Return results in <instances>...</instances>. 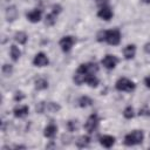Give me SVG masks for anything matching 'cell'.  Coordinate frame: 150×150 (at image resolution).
Masks as SVG:
<instances>
[{
    "label": "cell",
    "instance_id": "cell-1",
    "mask_svg": "<svg viewBox=\"0 0 150 150\" xmlns=\"http://www.w3.org/2000/svg\"><path fill=\"white\" fill-rule=\"evenodd\" d=\"M97 70H98V66L95 62L83 63L77 68V70H76V73L74 75V82L80 86V84L87 82L89 76L95 75L97 73Z\"/></svg>",
    "mask_w": 150,
    "mask_h": 150
},
{
    "label": "cell",
    "instance_id": "cell-2",
    "mask_svg": "<svg viewBox=\"0 0 150 150\" xmlns=\"http://www.w3.org/2000/svg\"><path fill=\"white\" fill-rule=\"evenodd\" d=\"M143 139H144L143 131L142 130H134L130 134L125 135V137H124V144L128 145V146H131V145H136V144L142 143Z\"/></svg>",
    "mask_w": 150,
    "mask_h": 150
},
{
    "label": "cell",
    "instance_id": "cell-3",
    "mask_svg": "<svg viewBox=\"0 0 150 150\" xmlns=\"http://www.w3.org/2000/svg\"><path fill=\"white\" fill-rule=\"evenodd\" d=\"M104 41H107L109 45L116 46L120 43L121 41V33L118 29H110V30H105V38Z\"/></svg>",
    "mask_w": 150,
    "mask_h": 150
},
{
    "label": "cell",
    "instance_id": "cell-4",
    "mask_svg": "<svg viewBox=\"0 0 150 150\" xmlns=\"http://www.w3.org/2000/svg\"><path fill=\"white\" fill-rule=\"evenodd\" d=\"M115 87L120 91H132L135 89V83L125 77H122L116 82Z\"/></svg>",
    "mask_w": 150,
    "mask_h": 150
},
{
    "label": "cell",
    "instance_id": "cell-5",
    "mask_svg": "<svg viewBox=\"0 0 150 150\" xmlns=\"http://www.w3.org/2000/svg\"><path fill=\"white\" fill-rule=\"evenodd\" d=\"M98 116L96 115V114H91L89 117H88V120H87V122L84 123V129L89 132V134H91V132H94L95 130H96V128H97V125H98Z\"/></svg>",
    "mask_w": 150,
    "mask_h": 150
},
{
    "label": "cell",
    "instance_id": "cell-6",
    "mask_svg": "<svg viewBox=\"0 0 150 150\" xmlns=\"http://www.w3.org/2000/svg\"><path fill=\"white\" fill-rule=\"evenodd\" d=\"M74 43H75V39H74L73 36H70V35L63 36V38L60 40V47H61V49H62L63 52H66V53H68V52L71 49V47H73Z\"/></svg>",
    "mask_w": 150,
    "mask_h": 150
},
{
    "label": "cell",
    "instance_id": "cell-7",
    "mask_svg": "<svg viewBox=\"0 0 150 150\" xmlns=\"http://www.w3.org/2000/svg\"><path fill=\"white\" fill-rule=\"evenodd\" d=\"M117 62H118V60L114 55H105L102 59V61H101V63L103 64V67L107 68V69H114L116 67Z\"/></svg>",
    "mask_w": 150,
    "mask_h": 150
},
{
    "label": "cell",
    "instance_id": "cell-8",
    "mask_svg": "<svg viewBox=\"0 0 150 150\" xmlns=\"http://www.w3.org/2000/svg\"><path fill=\"white\" fill-rule=\"evenodd\" d=\"M33 63H34V66H36V67H45V66H47V64L49 63V60H48V57L46 56V54H43V53H38V54L35 55L34 60H33Z\"/></svg>",
    "mask_w": 150,
    "mask_h": 150
},
{
    "label": "cell",
    "instance_id": "cell-9",
    "mask_svg": "<svg viewBox=\"0 0 150 150\" xmlns=\"http://www.w3.org/2000/svg\"><path fill=\"white\" fill-rule=\"evenodd\" d=\"M41 14H42V13H41L40 9H33V11L28 12V13L26 14V16H27V19H28L30 22L35 23V22H39V21H40Z\"/></svg>",
    "mask_w": 150,
    "mask_h": 150
},
{
    "label": "cell",
    "instance_id": "cell-10",
    "mask_svg": "<svg viewBox=\"0 0 150 150\" xmlns=\"http://www.w3.org/2000/svg\"><path fill=\"white\" fill-rule=\"evenodd\" d=\"M97 15L103 20H110L112 16V11L108 6H104V7H101V9L97 12Z\"/></svg>",
    "mask_w": 150,
    "mask_h": 150
},
{
    "label": "cell",
    "instance_id": "cell-11",
    "mask_svg": "<svg viewBox=\"0 0 150 150\" xmlns=\"http://www.w3.org/2000/svg\"><path fill=\"white\" fill-rule=\"evenodd\" d=\"M136 54V46L135 45H128L127 47H124L123 49V55L127 60H130L135 56Z\"/></svg>",
    "mask_w": 150,
    "mask_h": 150
},
{
    "label": "cell",
    "instance_id": "cell-12",
    "mask_svg": "<svg viewBox=\"0 0 150 150\" xmlns=\"http://www.w3.org/2000/svg\"><path fill=\"white\" fill-rule=\"evenodd\" d=\"M100 143L104 148H110L115 143V137L114 136H110V135H104V136H102L100 138Z\"/></svg>",
    "mask_w": 150,
    "mask_h": 150
},
{
    "label": "cell",
    "instance_id": "cell-13",
    "mask_svg": "<svg viewBox=\"0 0 150 150\" xmlns=\"http://www.w3.org/2000/svg\"><path fill=\"white\" fill-rule=\"evenodd\" d=\"M56 131H57V127L53 123L48 124L46 128H45V131H43V135L47 137V138H53L55 135H56Z\"/></svg>",
    "mask_w": 150,
    "mask_h": 150
},
{
    "label": "cell",
    "instance_id": "cell-14",
    "mask_svg": "<svg viewBox=\"0 0 150 150\" xmlns=\"http://www.w3.org/2000/svg\"><path fill=\"white\" fill-rule=\"evenodd\" d=\"M28 107L27 105H21V107H16L14 110H13V112H14V116L15 117H18V118H22V117H25L26 115H28Z\"/></svg>",
    "mask_w": 150,
    "mask_h": 150
},
{
    "label": "cell",
    "instance_id": "cell-15",
    "mask_svg": "<svg viewBox=\"0 0 150 150\" xmlns=\"http://www.w3.org/2000/svg\"><path fill=\"white\" fill-rule=\"evenodd\" d=\"M18 16V11L15 8V6H9L7 9H6V19L7 21H13L15 20Z\"/></svg>",
    "mask_w": 150,
    "mask_h": 150
},
{
    "label": "cell",
    "instance_id": "cell-16",
    "mask_svg": "<svg viewBox=\"0 0 150 150\" xmlns=\"http://www.w3.org/2000/svg\"><path fill=\"white\" fill-rule=\"evenodd\" d=\"M35 88L38 90H43V89H47L48 88V81L43 77H39L35 80Z\"/></svg>",
    "mask_w": 150,
    "mask_h": 150
},
{
    "label": "cell",
    "instance_id": "cell-17",
    "mask_svg": "<svg viewBox=\"0 0 150 150\" xmlns=\"http://www.w3.org/2000/svg\"><path fill=\"white\" fill-rule=\"evenodd\" d=\"M27 39H28V36H27V34L25 32H18L14 35V40L16 42H19L20 45H25L27 42Z\"/></svg>",
    "mask_w": 150,
    "mask_h": 150
},
{
    "label": "cell",
    "instance_id": "cell-18",
    "mask_svg": "<svg viewBox=\"0 0 150 150\" xmlns=\"http://www.w3.org/2000/svg\"><path fill=\"white\" fill-rule=\"evenodd\" d=\"M20 56H21L20 49H19L15 45H12V46H11V57H12V60H13V61H18Z\"/></svg>",
    "mask_w": 150,
    "mask_h": 150
},
{
    "label": "cell",
    "instance_id": "cell-19",
    "mask_svg": "<svg viewBox=\"0 0 150 150\" xmlns=\"http://www.w3.org/2000/svg\"><path fill=\"white\" fill-rule=\"evenodd\" d=\"M89 143H90V138H89V136H81V137L76 141V145H77L79 148L88 146Z\"/></svg>",
    "mask_w": 150,
    "mask_h": 150
},
{
    "label": "cell",
    "instance_id": "cell-20",
    "mask_svg": "<svg viewBox=\"0 0 150 150\" xmlns=\"http://www.w3.org/2000/svg\"><path fill=\"white\" fill-rule=\"evenodd\" d=\"M60 110V105L57 103H54V102H48L46 103V109L45 111H49V112H56Z\"/></svg>",
    "mask_w": 150,
    "mask_h": 150
},
{
    "label": "cell",
    "instance_id": "cell-21",
    "mask_svg": "<svg viewBox=\"0 0 150 150\" xmlns=\"http://www.w3.org/2000/svg\"><path fill=\"white\" fill-rule=\"evenodd\" d=\"M91 103H93V101H91V98L88 97V96H82V97H80V100H79V104H80V107H82V108L89 107V105H91Z\"/></svg>",
    "mask_w": 150,
    "mask_h": 150
},
{
    "label": "cell",
    "instance_id": "cell-22",
    "mask_svg": "<svg viewBox=\"0 0 150 150\" xmlns=\"http://www.w3.org/2000/svg\"><path fill=\"white\" fill-rule=\"evenodd\" d=\"M56 13H54V12H52L50 14H48L47 16H46V25L47 26H53L54 23H55V21H56Z\"/></svg>",
    "mask_w": 150,
    "mask_h": 150
},
{
    "label": "cell",
    "instance_id": "cell-23",
    "mask_svg": "<svg viewBox=\"0 0 150 150\" xmlns=\"http://www.w3.org/2000/svg\"><path fill=\"white\" fill-rule=\"evenodd\" d=\"M123 116L125 117V118H132L134 116H135V112H134V109H132V107H127L124 110H123Z\"/></svg>",
    "mask_w": 150,
    "mask_h": 150
},
{
    "label": "cell",
    "instance_id": "cell-24",
    "mask_svg": "<svg viewBox=\"0 0 150 150\" xmlns=\"http://www.w3.org/2000/svg\"><path fill=\"white\" fill-rule=\"evenodd\" d=\"M67 128H68V130L69 131H75V130H77V128H79V124H77V121L75 120H70V121H68L67 122Z\"/></svg>",
    "mask_w": 150,
    "mask_h": 150
},
{
    "label": "cell",
    "instance_id": "cell-25",
    "mask_svg": "<svg viewBox=\"0 0 150 150\" xmlns=\"http://www.w3.org/2000/svg\"><path fill=\"white\" fill-rule=\"evenodd\" d=\"M86 83H88L90 87H97V84H98V79H97L95 75H91V76L88 77V80H87Z\"/></svg>",
    "mask_w": 150,
    "mask_h": 150
},
{
    "label": "cell",
    "instance_id": "cell-26",
    "mask_svg": "<svg viewBox=\"0 0 150 150\" xmlns=\"http://www.w3.org/2000/svg\"><path fill=\"white\" fill-rule=\"evenodd\" d=\"M12 71H13V67H12L11 64H4V66H2V74H4V75L8 76V75L12 74Z\"/></svg>",
    "mask_w": 150,
    "mask_h": 150
},
{
    "label": "cell",
    "instance_id": "cell-27",
    "mask_svg": "<svg viewBox=\"0 0 150 150\" xmlns=\"http://www.w3.org/2000/svg\"><path fill=\"white\" fill-rule=\"evenodd\" d=\"M141 116H150V110L145 107V108H143V109H139V112H138Z\"/></svg>",
    "mask_w": 150,
    "mask_h": 150
},
{
    "label": "cell",
    "instance_id": "cell-28",
    "mask_svg": "<svg viewBox=\"0 0 150 150\" xmlns=\"http://www.w3.org/2000/svg\"><path fill=\"white\" fill-rule=\"evenodd\" d=\"M23 97H25V95H23L21 91H16V93H15V96H14V100H15V101H21Z\"/></svg>",
    "mask_w": 150,
    "mask_h": 150
},
{
    "label": "cell",
    "instance_id": "cell-29",
    "mask_svg": "<svg viewBox=\"0 0 150 150\" xmlns=\"http://www.w3.org/2000/svg\"><path fill=\"white\" fill-rule=\"evenodd\" d=\"M52 12L59 14V13L61 12V6H60V5H53V11H52Z\"/></svg>",
    "mask_w": 150,
    "mask_h": 150
},
{
    "label": "cell",
    "instance_id": "cell-30",
    "mask_svg": "<svg viewBox=\"0 0 150 150\" xmlns=\"http://www.w3.org/2000/svg\"><path fill=\"white\" fill-rule=\"evenodd\" d=\"M107 4H108V0H97V6H100V7L107 6Z\"/></svg>",
    "mask_w": 150,
    "mask_h": 150
},
{
    "label": "cell",
    "instance_id": "cell-31",
    "mask_svg": "<svg viewBox=\"0 0 150 150\" xmlns=\"http://www.w3.org/2000/svg\"><path fill=\"white\" fill-rule=\"evenodd\" d=\"M144 52H145V53H148V54H150V42H149V43H146V45L144 46Z\"/></svg>",
    "mask_w": 150,
    "mask_h": 150
},
{
    "label": "cell",
    "instance_id": "cell-32",
    "mask_svg": "<svg viewBox=\"0 0 150 150\" xmlns=\"http://www.w3.org/2000/svg\"><path fill=\"white\" fill-rule=\"evenodd\" d=\"M144 83H145V86L150 89V76H148V77H145V80H144Z\"/></svg>",
    "mask_w": 150,
    "mask_h": 150
},
{
    "label": "cell",
    "instance_id": "cell-33",
    "mask_svg": "<svg viewBox=\"0 0 150 150\" xmlns=\"http://www.w3.org/2000/svg\"><path fill=\"white\" fill-rule=\"evenodd\" d=\"M143 2H145V4H150V0H143Z\"/></svg>",
    "mask_w": 150,
    "mask_h": 150
}]
</instances>
